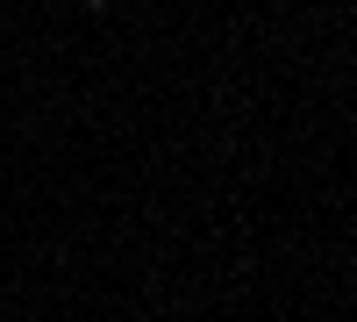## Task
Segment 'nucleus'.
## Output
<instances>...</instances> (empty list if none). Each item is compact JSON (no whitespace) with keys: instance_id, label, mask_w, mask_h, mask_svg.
I'll return each instance as SVG.
<instances>
[{"instance_id":"1","label":"nucleus","mask_w":357,"mask_h":322,"mask_svg":"<svg viewBox=\"0 0 357 322\" xmlns=\"http://www.w3.org/2000/svg\"><path fill=\"white\" fill-rule=\"evenodd\" d=\"M86 8H107V0H86Z\"/></svg>"}]
</instances>
